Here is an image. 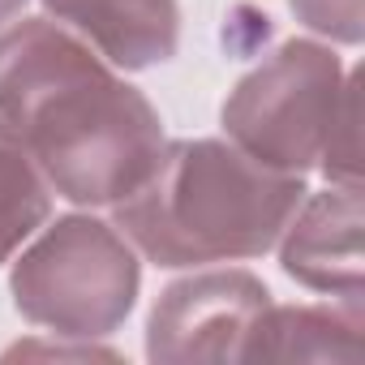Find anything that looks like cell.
I'll list each match as a JSON object with an SVG mask.
<instances>
[{
	"label": "cell",
	"instance_id": "6da1fadb",
	"mask_svg": "<svg viewBox=\"0 0 365 365\" xmlns=\"http://www.w3.org/2000/svg\"><path fill=\"white\" fill-rule=\"evenodd\" d=\"M0 120L22 138L52 194L78 207L129 198L168 146L155 103L48 18L0 26Z\"/></svg>",
	"mask_w": 365,
	"mask_h": 365
},
{
	"label": "cell",
	"instance_id": "7a4b0ae2",
	"mask_svg": "<svg viewBox=\"0 0 365 365\" xmlns=\"http://www.w3.org/2000/svg\"><path fill=\"white\" fill-rule=\"evenodd\" d=\"M305 180L224 138L168 142L142 185L116 202L120 237L155 267H207L275 250Z\"/></svg>",
	"mask_w": 365,
	"mask_h": 365
},
{
	"label": "cell",
	"instance_id": "3957f363",
	"mask_svg": "<svg viewBox=\"0 0 365 365\" xmlns=\"http://www.w3.org/2000/svg\"><path fill=\"white\" fill-rule=\"evenodd\" d=\"M138 284V250L120 228L95 215H65L48 224L9 271L18 314L61 339L112 335L129 318Z\"/></svg>",
	"mask_w": 365,
	"mask_h": 365
},
{
	"label": "cell",
	"instance_id": "277c9868",
	"mask_svg": "<svg viewBox=\"0 0 365 365\" xmlns=\"http://www.w3.org/2000/svg\"><path fill=\"white\" fill-rule=\"evenodd\" d=\"M348 69L318 39H288L224 99V129L250 159L305 176L327 150Z\"/></svg>",
	"mask_w": 365,
	"mask_h": 365
},
{
	"label": "cell",
	"instance_id": "5b68a950",
	"mask_svg": "<svg viewBox=\"0 0 365 365\" xmlns=\"http://www.w3.org/2000/svg\"><path fill=\"white\" fill-rule=\"evenodd\" d=\"M271 305V292L250 271H202L159 292L146 322V356L163 365L180 361H241L254 322Z\"/></svg>",
	"mask_w": 365,
	"mask_h": 365
},
{
	"label": "cell",
	"instance_id": "8992f818",
	"mask_svg": "<svg viewBox=\"0 0 365 365\" xmlns=\"http://www.w3.org/2000/svg\"><path fill=\"white\" fill-rule=\"evenodd\" d=\"M275 245L297 284L361 301V185H327L301 198Z\"/></svg>",
	"mask_w": 365,
	"mask_h": 365
},
{
	"label": "cell",
	"instance_id": "52a82bcc",
	"mask_svg": "<svg viewBox=\"0 0 365 365\" xmlns=\"http://www.w3.org/2000/svg\"><path fill=\"white\" fill-rule=\"evenodd\" d=\"M43 9L116 69H150L180 43L176 0H43Z\"/></svg>",
	"mask_w": 365,
	"mask_h": 365
},
{
	"label": "cell",
	"instance_id": "ba28073f",
	"mask_svg": "<svg viewBox=\"0 0 365 365\" xmlns=\"http://www.w3.org/2000/svg\"><path fill=\"white\" fill-rule=\"evenodd\" d=\"M365 356L361 301L335 305H267L250 331L241 361H348Z\"/></svg>",
	"mask_w": 365,
	"mask_h": 365
},
{
	"label": "cell",
	"instance_id": "9c48e42d",
	"mask_svg": "<svg viewBox=\"0 0 365 365\" xmlns=\"http://www.w3.org/2000/svg\"><path fill=\"white\" fill-rule=\"evenodd\" d=\"M52 185L22 138L0 120V262H9L48 220Z\"/></svg>",
	"mask_w": 365,
	"mask_h": 365
},
{
	"label": "cell",
	"instance_id": "30bf717a",
	"mask_svg": "<svg viewBox=\"0 0 365 365\" xmlns=\"http://www.w3.org/2000/svg\"><path fill=\"white\" fill-rule=\"evenodd\" d=\"M318 168L327 172L331 185H361V73L356 69H348L344 99L335 108Z\"/></svg>",
	"mask_w": 365,
	"mask_h": 365
},
{
	"label": "cell",
	"instance_id": "8fae6325",
	"mask_svg": "<svg viewBox=\"0 0 365 365\" xmlns=\"http://www.w3.org/2000/svg\"><path fill=\"white\" fill-rule=\"evenodd\" d=\"M297 22L331 43H361L365 35V0H288Z\"/></svg>",
	"mask_w": 365,
	"mask_h": 365
},
{
	"label": "cell",
	"instance_id": "7c38bea8",
	"mask_svg": "<svg viewBox=\"0 0 365 365\" xmlns=\"http://www.w3.org/2000/svg\"><path fill=\"white\" fill-rule=\"evenodd\" d=\"M5 356H9V361H14V356H78V361H95V356H103V361H112L116 352L95 348L91 339H82L78 348H61V344H18V348H9Z\"/></svg>",
	"mask_w": 365,
	"mask_h": 365
},
{
	"label": "cell",
	"instance_id": "4fadbf2b",
	"mask_svg": "<svg viewBox=\"0 0 365 365\" xmlns=\"http://www.w3.org/2000/svg\"><path fill=\"white\" fill-rule=\"evenodd\" d=\"M22 5H26V0H0V26H9L22 14Z\"/></svg>",
	"mask_w": 365,
	"mask_h": 365
}]
</instances>
